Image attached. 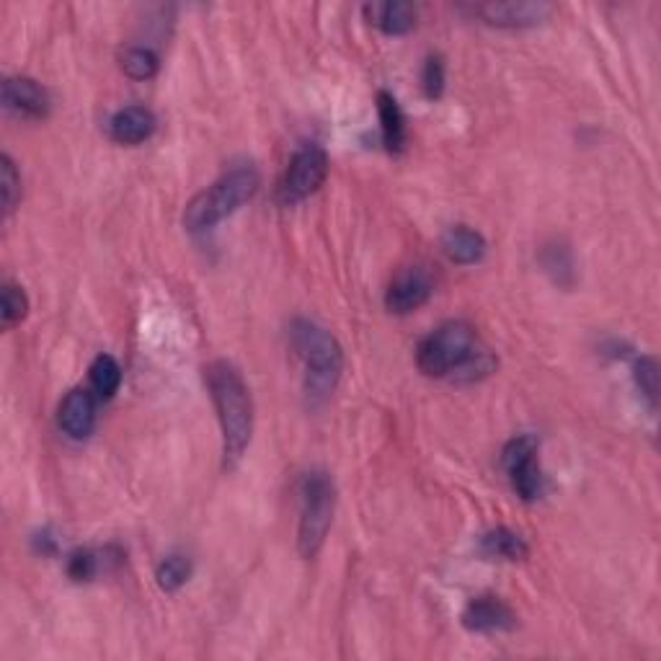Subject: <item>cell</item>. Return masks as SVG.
I'll return each mask as SVG.
<instances>
[{"label": "cell", "mask_w": 661, "mask_h": 661, "mask_svg": "<svg viewBox=\"0 0 661 661\" xmlns=\"http://www.w3.org/2000/svg\"><path fill=\"white\" fill-rule=\"evenodd\" d=\"M417 365L427 378L475 383L496 370V357L483 349L473 326L466 320H447L419 344Z\"/></svg>", "instance_id": "cell-1"}, {"label": "cell", "mask_w": 661, "mask_h": 661, "mask_svg": "<svg viewBox=\"0 0 661 661\" xmlns=\"http://www.w3.org/2000/svg\"><path fill=\"white\" fill-rule=\"evenodd\" d=\"M204 380L220 421L225 468H233L254 437V398L238 367L225 359L207 365Z\"/></svg>", "instance_id": "cell-2"}, {"label": "cell", "mask_w": 661, "mask_h": 661, "mask_svg": "<svg viewBox=\"0 0 661 661\" xmlns=\"http://www.w3.org/2000/svg\"><path fill=\"white\" fill-rule=\"evenodd\" d=\"M290 344L305 367V395L313 406L329 401L344 372V352L331 331L316 320L295 318L290 323Z\"/></svg>", "instance_id": "cell-3"}, {"label": "cell", "mask_w": 661, "mask_h": 661, "mask_svg": "<svg viewBox=\"0 0 661 661\" xmlns=\"http://www.w3.org/2000/svg\"><path fill=\"white\" fill-rule=\"evenodd\" d=\"M258 187H262V179H258L254 166L230 168L213 187L204 189L189 202L187 213H183V225H187L189 233H204V230L215 228L225 217L238 213L245 202L254 200Z\"/></svg>", "instance_id": "cell-4"}, {"label": "cell", "mask_w": 661, "mask_h": 661, "mask_svg": "<svg viewBox=\"0 0 661 661\" xmlns=\"http://www.w3.org/2000/svg\"><path fill=\"white\" fill-rule=\"evenodd\" d=\"M333 509H336V486L326 470H310L300 481V527L297 550L303 558H316L329 537Z\"/></svg>", "instance_id": "cell-5"}, {"label": "cell", "mask_w": 661, "mask_h": 661, "mask_svg": "<svg viewBox=\"0 0 661 661\" xmlns=\"http://www.w3.org/2000/svg\"><path fill=\"white\" fill-rule=\"evenodd\" d=\"M329 176V155L326 150L316 145V142H305L290 158L288 171H284L282 181H279V202L282 204H297L316 194L320 183Z\"/></svg>", "instance_id": "cell-6"}, {"label": "cell", "mask_w": 661, "mask_h": 661, "mask_svg": "<svg viewBox=\"0 0 661 661\" xmlns=\"http://www.w3.org/2000/svg\"><path fill=\"white\" fill-rule=\"evenodd\" d=\"M537 440L533 434H520V437L509 440L501 453L504 470H507L509 481L522 501H535L543 496L545 479L541 462H537Z\"/></svg>", "instance_id": "cell-7"}, {"label": "cell", "mask_w": 661, "mask_h": 661, "mask_svg": "<svg viewBox=\"0 0 661 661\" xmlns=\"http://www.w3.org/2000/svg\"><path fill=\"white\" fill-rule=\"evenodd\" d=\"M473 13L499 29H524V26L548 22L554 5L541 3V0H491V3L475 5Z\"/></svg>", "instance_id": "cell-8"}, {"label": "cell", "mask_w": 661, "mask_h": 661, "mask_svg": "<svg viewBox=\"0 0 661 661\" xmlns=\"http://www.w3.org/2000/svg\"><path fill=\"white\" fill-rule=\"evenodd\" d=\"M434 295V279L427 267H404L385 290V308L395 316H408Z\"/></svg>", "instance_id": "cell-9"}, {"label": "cell", "mask_w": 661, "mask_h": 661, "mask_svg": "<svg viewBox=\"0 0 661 661\" xmlns=\"http://www.w3.org/2000/svg\"><path fill=\"white\" fill-rule=\"evenodd\" d=\"M3 106L16 117L45 119L50 114V93L39 80L16 75L3 80Z\"/></svg>", "instance_id": "cell-10"}, {"label": "cell", "mask_w": 661, "mask_h": 661, "mask_svg": "<svg viewBox=\"0 0 661 661\" xmlns=\"http://www.w3.org/2000/svg\"><path fill=\"white\" fill-rule=\"evenodd\" d=\"M462 625H466L470 633H483V636H488V633H509L517 628V615L499 597L483 595L470 599L466 605V610H462Z\"/></svg>", "instance_id": "cell-11"}, {"label": "cell", "mask_w": 661, "mask_h": 661, "mask_svg": "<svg viewBox=\"0 0 661 661\" xmlns=\"http://www.w3.org/2000/svg\"><path fill=\"white\" fill-rule=\"evenodd\" d=\"M58 424L71 440L91 437L97 429V401L86 387H73L60 404Z\"/></svg>", "instance_id": "cell-12"}, {"label": "cell", "mask_w": 661, "mask_h": 661, "mask_svg": "<svg viewBox=\"0 0 661 661\" xmlns=\"http://www.w3.org/2000/svg\"><path fill=\"white\" fill-rule=\"evenodd\" d=\"M155 127H158V122H155V114L150 109L125 106L109 122V135L119 145H140V142L153 138Z\"/></svg>", "instance_id": "cell-13"}, {"label": "cell", "mask_w": 661, "mask_h": 661, "mask_svg": "<svg viewBox=\"0 0 661 661\" xmlns=\"http://www.w3.org/2000/svg\"><path fill=\"white\" fill-rule=\"evenodd\" d=\"M365 18L387 37H401L417 26V9L406 0H387V3H367Z\"/></svg>", "instance_id": "cell-14"}, {"label": "cell", "mask_w": 661, "mask_h": 661, "mask_svg": "<svg viewBox=\"0 0 661 661\" xmlns=\"http://www.w3.org/2000/svg\"><path fill=\"white\" fill-rule=\"evenodd\" d=\"M486 238L479 230L468 228V225H453L445 236H442V251L453 264L460 267H470V264H479L486 256Z\"/></svg>", "instance_id": "cell-15"}, {"label": "cell", "mask_w": 661, "mask_h": 661, "mask_svg": "<svg viewBox=\"0 0 661 661\" xmlns=\"http://www.w3.org/2000/svg\"><path fill=\"white\" fill-rule=\"evenodd\" d=\"M378 117H380V132H383V142L391 153H404L406 148V117L401 112L398 101L393 93L380 91L378 93Z\"/></svg>", "instance_id": "cell-16"}, {"label": "cell", "mask_w": 661, "mask_h": 661, "mask_svg": "<svg viewBox=\"0 0 661 661\" xmlns=\"http://www.w3.org/2000/svg\"><path fill=\"white\" fill-rule=\"evenodd\" d=\"M481 554L486 558H499V561H524L530 556V545L522 535H517L509 527H494L481 535Z\"/></svg>", "instance_id": "cell-17"}, {"label": "cell", "mask_w": 661, "mask_h": 661, "mask_svg": "<svg viewBox=\"0 0 661 661\" xmlns=\"http://www.w3.org/2000/svg\"><path fill=\"white\" fill-rule=\"evenodd\" d=\"M543 267L558 288H571L576 279L574 271V254L563 241H554L543 249Z\"/></svg>", "instance_id": "cell-18"}, {"label": "cell", "mask_w": 661, "mask_h": 661, "mask_svg": "<svg viewBox=\"0 0 661 661\" xmlns=\"http://www.w3.org/2000/svg\"><path fill=\"white\" fill-rule=\"evenodd\" d=\"M91 385L99 398H114L122 385V367L112 354H99L91 365Z\"/></svg>", "instance_id": "cell-19"}, {"label": "cell", "mask_w": 661, "mask_h": 661, "mask_svg": "<svg viewBox=\"0 0 661 661\" xmlns=\"http://www.w3.org/2000/svg\"><path fill=\"white\" fill-rule=\"evenodd\" d=\"M189 576H192V561L179 554L163 558L158 563V571H155V582H158V587L168 592V595L179 592L183 584L189 582Z\"/></svg>", "instance_id": "cell-20"}, {"label": "cell", "mask_w": 661, "mask_h": 661, "mask_svg": "<svg viewBox=\"0 0 661 661\" xmlns=\"http://www.w3.org/2000/svg\"><path fill=\"white\" fill-rule=\"evenodd\" d=\"M161 60L150 47H129V50L122 54V71L129 75L132 80H150L158 75Z\"/></svg>", "instance_id": "cell-21"}, {"label": "cell", "mask_w": 661, "mask_h": 661, "mask_svg": "<svg viewBox=\"0 0 661 661\" xmlns=\"http://www.w3.org/2000/svg\"><path fill=\"white\" fill-rule=\"evenodd\" d=\"M26 313H29V297H26V292L18 288V284L5 282L3 295H0V316H3L5 329H13L16 323H22Z\"/></svg>", "instance_id": "cell-22"}, {"label": "cell", "mask_w": 661, "mask_h": 661, "mask_svg": "<svg viewBox=\"0 0 661 661\" xmlns=\"http://www.w3.org/2000/svg\"><path fill=\"white\" fill-rule=\"evenodd\" d=\"M0 194H3V213L9 217L22 200V174L11 155H0Z\"/></svg>", "instance_id": "cell-23"}, {"label": "cell", "mask_w": 661, "mask_h": 661, "mask_svg": "<svg viewBox=\"0 0 661 661\" xmlns=\"http://www.w3.org/2000/svg\"><path fill=\"white\" fill-rule=\"evenodd\" d=\"M633 378H636L638 391L649 401L651 408L659 406V365L653 357H640L633 367Z\"/></svg>", "instance_id": "cell-24"}, {"label": "cell", "mask_w": 661, "mask_h": 661, "mask_svg": "<svg viewBox=\"0 0 661 661\" xmlns=\"http://www.w3.org/2000/svg\"><path fill=\"white\" fill-rule=\"evenodd\" d=\"M445 80H447V71H445V60H442V54H429L424 71H421V86H424L427 99H440L442 93H445Z\"/></svg>", "instance_id": "cell-25"}, {"label": "cell", "mask_w": 661, "mask_h": 661, "mask_svg": "<svg viewBox=\"0 0 661 661\" xmlns=\"http://www.w3.org/2000/svg\"><path fill=\"white\" fill-rule=\"evenodd\" d=\"M34 548H37L42 556H54L58 554V541H54L52 533H47L45 530V533H39L37 537H34Z\"/></svg>", "instance_id": "cell-26"}]
</instances>
